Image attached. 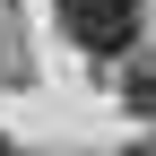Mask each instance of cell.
I'll return each instance as SVG.
<instances>
[{"mask_svg": "<svg viewBox=\"0 0 156 156\" xmlns=\"http://www.w3.org/2000/svg\"><path fill=\"white\" fill-rule=\"evenodd\" d=\"M61 35L87 61H122L147 35V0H61Z\"/></svg>", "mask_w": 156, "mask_h": 156, "instance_id": "cell-1", "label": "cell"}, {"mask_svg": "<svg viewBox=\"0 0 156 156\" xmlns=\"http://www.w3.org/2000/svg\"><path fill=\"white\" fill-rule=\"evenodd\" d=\"M122 104L156 122V61H139V69H122Z\"/></svg>", "mask_w": 156, "mask_h": 156, "instance_id": "cell-2", "label": "cell"}, {"mask_svg": "<svg viewBox=\"0 0 156 156\" xmlns=\"http://www.w3.org/2000/svg\"><path fill=\"white\" fill-rule=\"evenodd\" d=\"M122 156H156V139H130V147H122Z\"/></svg>", "mask_w": 156, "mask_h": 156, "instance_id": "cell-3", "label": "cell"}, {"mask_svg": "<svg viewBox=\"0 0 156 156\" xmlns=\"http://www.w3.org/2000/svg\"><path fill=\"white\" fill-rule=\"evenodd\" d=\"M0 156H17V147H9V139H0Z\"/></svg>", "mask_w": 156, "mask_h": 156, "instance_id": "cell-4", "label": "cell"}]
</instances>
